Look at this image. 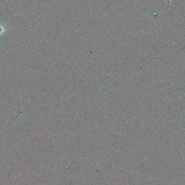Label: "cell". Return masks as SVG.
Instances as JSON below:
<instances>
[{"instance_id":"cell-1","label":"cell","mask_w":185,"mask_h":185,"mask_svg":"<svg viewBox=\"0 0 185 185\" xmlns=\"http://www.w3.org/2000/svg\"><path fill=\"white\" fill-rule=\"evenodd\" d=\"M6 32V28L4 25L0 23V35H3Z\"/></svg>"}]
</instances>
